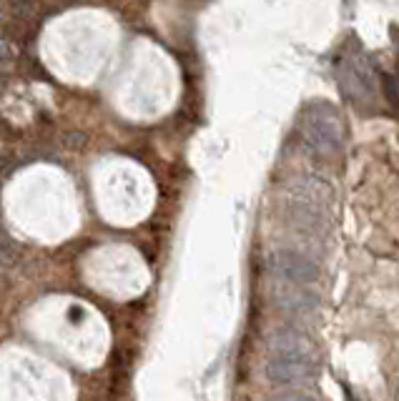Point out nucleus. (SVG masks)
<instances>
[{"label":"nucleus","mask_w":399,"mask_h":401,"mask_svg":"<svg viewBox=\"0 0 399 401\" xmlns=\"http://www.w3.org/2000/svg\"><path fill=\"white\" fill-rule=\"evenodd\" d=\"M302 143L307 154L319 164H331L339 159L344 146V123L339 113L326 103L309 108L302 128Z\"/></svg>","instance_id":"f257e3e1"},{"label":"nucleus","mask_w":399,"mask_h":401,"mask_svg":"<svg viewBox=\"0 0 399 401\" xmlns=\"http://www.w3.org/2000/svg\"><path fill=\"white\" fill-rule=\"evenodd\" d=\"M341 90L351 98V103H374L377 100V75L369 60L359 53H351L339 63Z\"/></svg>","instance_id":"f03ea898"},{"label":"nucleus","mask_w":399,"mask_h":401,"mask_svg":"<svg viewBox=\"0 0 399 401\" xmlns=\"http://www.w3.org/2000/svg\"><path fill=\"white\" fill-rule=\"evenodd\" d=\"M266 266L277 279H284L292 286H309L319 279V266L309 256L299 254V251H289V248L274 251L266 261Z\"/></svg>","instance_id":"7ed1b4c3"},{"label":"nucleus","mask_w":399,"mask_h":401,"mask_svg":"<svg viewBox=\"0 0 399 401\" xmlns=\"http://www.w3.org/2000/svg\"><path fill=\"white\" fill-rule=\"evenodd\" d=\"M314 374V359L304 356H272L266 361V379L272 384H304Z\"/></svg>","instance_id":"20e7f679"},{"label":"nucleus","mask_w":399,"mask_h":401,"mask_svg":"<svg viewBox=\"0 0 399 401\" xmlns=\"http://www.w3.org/2000/svg\"><path fill=\"white\" fill-rule=\"evenodd\" d=\"M269 348H272L274 356H304V359H312V343H309V338L302 331H294V328L274 333Z\"/></svg>","instance_id":"39448f33"},{"label":"nucleus","mask_w":399,"mask_h":401,"mask_svg":"<svg viewBox=\"0 0 399 401\" xmlns=\"http://www.w3.org/2000/svg\"><path fill=\"white\" fill-rule=\"evenodd\" d=\"M279 304L287 306L289 311H307V309H314L316 306V296L304 291L302 286L297 289H287L282 296H279Z\"/></svg>","instance_id":"423d86ee"},{"label":"nucleus","mask_w":399,"mask_h":401,"mask_svg":"<svg viewBox=\"0 0 399 401\" xmlns=\"http://www.w3.org/2000/svg\"><path fill=\"white\" fill-rule=\"evenodd\" d=\"M382 88H384V93H387L389 103L399 108V78H392V75H382Z\"/></svg>","instance_id":"0eeeda50"},{"label":"nucleus","mask_w":399,"mask_h":401,"mask_svg":"<svg viewBox=\"0 0 399 401\" xmlns=\"http://www.w3.org/2000/svg\"><path fill=\"white\" fill-rule=\"evenodd\" d=\"M269 401H316L314 396L309 394H302V391H297V394H282V396H274V399Z\"/></svg>","instance_id":"6e6552de"}]
</instances>
